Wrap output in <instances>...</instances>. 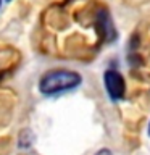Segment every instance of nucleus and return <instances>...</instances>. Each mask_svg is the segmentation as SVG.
I'll return each instance as SVG.
<instances>
[{
    "mask_svg": "<svg viewBox=\"0 0 150 155\" xmlns=\"http://www.w3.org/2000/svg\"><path fill=\"white\" fill-rule=\"evenodd\" d=\"M82 82L79 73L71 70H50L39 79V91L44 95H55L77 87Z\"/></svg>",
    "mask_w": 150,
    "mask_h": 155,
    "instance_id": "nucleus-1",
    "label": "nucleus"
},
{
    "mask_svg": "<svg viewBox=\"0 0 150 155\" xmlns=\"http://www.w3.org/2000/svg\"><path fill=\"white\" fill-rule=\"evenodd\" d=\"M103 86L108 97L113 102H118L124 97L126 92V82L119 71L116 70H106L103 73Z\"/></svg>",
    "mask_w": 150,
    "mask_h": 155,
    "instance_id": "nucleus-2",
    "label": "nucleus"
},
{
    "mask_svg": "<svg viewBox=\"0 0 150 155\" xmlns=\"http://www.w3.org/2000/svg\"><path fill=\"white\" fill-rule=\"evenodd\" d=\"M95 155H111V150H108V149H102V150H99Z\"/></svg>",
    "mask_w": 150,
    "mask_h": 155,
    "instance_id": "nucleus-3",
    "label": "nucleus"
},
{
    "mask_svg": "<svg viewBox=\"0 0 150 155\" xmlns=\"http://www.w3.org/2000/svg\"><path fill=\"white\" fill-rule=\"evenodd\" d=\"M147 133H148V136H150V123H148V129H147Z\"/></svg>",
    "mask_w": 150,
    "mask_h": 155,
    "instance_id": "nucleus-4",
    "label": "nucleus"
},
{
    "mask_svg": "<svg viewBox=\"0 0 150 155\" xmlns=\"http://www.w3.org/2000/svg\"><path fill=\"white\" fill-rule=\"evenodd\" d=\"M5 2H11V0H5Z\"/></svg>",
    "mask_w": 150,
    "mask_h": 155,
    "instance_id": "nucleus-5",
    "label": "nucleus"
},
{
    "mask_svg": "<svg viewBox=\"0 0 150 155\" xmlns=\"http://www.w3.org/2000/svg\"><path fill=\"white\" fill-rule=\"evenodd\" d=\"M0 7H2V0H0Z\"/></svg>",
    "mask_w": 150,
    "mask_h": 155,
    "instance_id": "nucleus-6",
    "label": "nucleus"
}]
</instances>
